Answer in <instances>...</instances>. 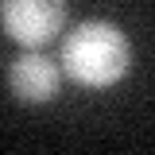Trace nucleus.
<instances>
[{"instance_id": "f257e3e1", "label": "nucleus", "mask_w": 155, "mask_h": 155, "mask_svg": "<svg viewBox=\"0 0 155 155\" xmlns=\"http://www.w3.org/2000/svg\"><path fill=\"white\" fill-rule=\"evenodd\" d=\"M132 66L128 35L109 19H85L62 39V74L85 89H109Z\"/></svg>"}, {"instance_id": "f03ea898", "label": "nucleus", "mask_w": 155, "mask_h": 155, "mask_svg": "<svg viewBox=\"0 0 155 155\" xmlns=\"http://www.w3.org/2000/svg\"><path fill=\"white\" fill-rule=\"evenodd\" d=\"M62 23H66V0H0L4 35L27 51L47 47L62 31Z\"/></svg>"}, {"instance_id": "7ed1b4c3", "label": "nucleus", "mask_w": 155, "mask_h": 155, "mask_svg": "<svg viewBox=\"0 0 155 155\" xmlns=\"http://www.w3.org/2000/svg\"><path fill=\"white\" fill-rule=\"evenodd\" d=\"M58 81H62V70H58L51 58H43L39 51H27L12 62L8 70V85L19 101L27 105H47L58 97Z\"/></svg>"}]
</instances>
